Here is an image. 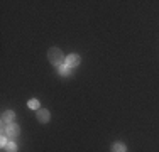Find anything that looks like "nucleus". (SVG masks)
Instances as JSON below:
<instances>
[{
    "instance_id": "obj_3",
    "label": "nucleus",
    "mask_w": 159,
    "mask_h": 152,
    "mask_svg": "<svg viewBox=\"0 0 159 152\" xmlns=\"http://www.w3.org/2000/svg\"><path fill=\"white\" fill-rule=\"evenodd\" d=\"M14 120H16V113H14L12 110H5V112L2 113L0 123H2V127H7V125L14 123Z\"/></svg>"
},
{
    "instance_id": "obj_8",
    "label": "nucleus",
    "mask_w": 159,
    "mask_h": 152,
    "mask_svg": "<svg viewBox=\"0 0 159 152\" xmlns=\"http://www.w3.org/2000/svg\"><path fill=\"white\" fill-rule=\"evenodd\" d=\"M3 152H17V145H16V142H12V140H10V142L5 145Z\"/></svg>"
},
{
    "instance_id": "obj_7",
    "label": "nucleus",
    "mask_w": 159,
    "mask_h": 152,
    "mask_svg": "<svg viewBox=\"0 0 159 152\" xmlns=\"http://www.w3.org/2000/svg\"><path fill=\"white\" fill-rule=\"evenodd\" d=\"M70 71H71V68L66 66V64H61V66L58 68V73L61 76H68V74H70Z\"/></svg>"
},
{
    "instance_id": "obj_9",
    "label": "nucleus",
    "mask_w": 159,
    "mask_h": 152,
    "mask_svg": "<svg viewBox=\"0 0 159 152\" xmlns=\"http://www.w3.org/2000/svg\"><path fill=\"white\" fill-rule=\"evenodd\" d=\"M27 106H29V108H32V110H36V112L41 108V105H39V101H37V100H29Z\"/></svg>"
},
{
    "instance_id": "obj_2",
    "label": "nucleus",
    "mask_w": 159,
    "mask_h": 152,
    "mask_svg": "<svg viewBox=\"0 0 159 152\" xmlns=\"http://www.w3.org/2000/svg\"><path fill=\"white\" fill-rule=\"evenodd\" d=\"M19 134H20V128H19L17 123H10L7 127H2V135H7L9 139H17Z\"/></svg>"
},
{
    "instance_id": "obj_10",
    "label": "nucleus",
    "mask_w": 159,
    "mask_h": 152,
    "mask_svg": "<svg viewBox=\"0 0 159 152\" xmlns=\"http://www.w3.org/2000/svg\"><path fill=\"white\" fill-rule=\"evenodd\" d=\"M9 142H10V140H9V137H7V135H2V137H0V145H2V149H5V145H7Z\"/></svg>"
},
{
    "instance_id": "obj_4",
    "label": "nucleus",
    "mask_w": 159,
    "mask_h": 152,
    "mask_svg": "<svg viewBox=\"0 0 159 152\" xmlns=\"http://www.w3.org/2000/svg\"><path fill=\"white\" fill-rule=\"evenodd\" d=\"M36 117H37V122H39V123H48L49 118H51V113H49V110H46V108H39L36 112Z\"/></svg>"
},
{
    "instance_id": "obj_5",
    "label": "nucleus",
    "mask_w": 159,
    "mask_h": 152,
    "mask_svg": "<svg viewBox=\"0 0 159 152\" xmlns=\"http://www.w3.org/2000/svg\"><path fill=\"white\" fill-rule=\"evenodd\" d=\"M80 56L78 54H68L66 56V61H64V64H66V66H70L71 69H73V68H76L78 64H80Z\"/></svg>"
},
{
    "instance_id": "obj_1",
    "label": "nucleus",
    "mask_w": 159,
    "mask_h": 152,
    "mask_svg": "<svg viewBox=\"0 0 159 152\" xmlns=\"http://www.w3.org/2000/svg\"><path fill=\"white\" fill-rule=\"evenodd\" d=\"M48 59H49V63H51L52 66L59 68L61 64H64L66 56L63 54V51H61L59 47H49V51H48Z\"/></svg>"
},
{
    "instance_id": "obj_6",
    "label": "nucleus",
    "mask_w": 159,
    "mask_h": 152,
    "mask_svg": "<svg viewBox=\"0 0 159 152\" xmlns=\"http://www.w3.org/2000/svg\"><path fill=\"white\" fill-rule=\"evenodd\" d=\"M112 152H127V145L124 142H115L112 145Z\"/></svg>"
}]
</instances>
